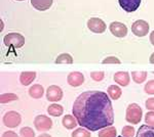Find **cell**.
<instances>
[{
    "label": "cell",
    "mask_w": 154,
    "mask_h": 137,
    "mask_svg": "<svg viewBox=\"0 0 154 137\" xmlns=\"http://www.w3.org/2000/svg\"><path fill=\"white\" fill-rule=\"evenodd\" d=\"M73 116L78 125L89 131H98L114 123L112 103L103 91H85L73 103Z\"/></svg>",
    "instance_id": "1"
},
{
    "label": "cell",
    "mask_w": 154,
    "mask_h": 137,
    "mask_svg": "<svg viewBox=\"0 0 154 137\" xmlns=\"http://www.w3.org/2000/svg\"><path fill=\"white\" fill-rule=\"evenodd\" d=\"M142 116H143V109L137 103H131L126 109L125 120L128 123L133 124V125H137V124L140 123L141 120H142Z\"/></svg>",
    "instance_id": "2"
},
{
    "label": "cell",
    "mask_w": 154,
    "mask_h": 137,
    "mask_svg": "<svg viewBox=\"0 0 154 137\" xmlns=\"http://www.w3.org/2000/svg\"><path fill=\"white\" fill-rule=\"evenodd\" d=\"M4 44L7 47L12 48H21L25 44V38L20 33H9L4 37Z\"/></svg>",
    "instance_id": "3"
},
{
    "label": "cell",
    "mask_w": 154,
    "mask_h": 137,
    "mask_svg": "<svg viewBox=\"0 0 154 137\" xmlns=\"http://www.w3.org/2000/svg\"><path fill=\"white\" fill-rule=\"evenodd\" d=\"M22 122V117L18 112H7L3 117V124L8 128H17Z\"/></svg>",
    "instance_id": "4"
},
{
    "label": "cell",
    "mask_w": 154,
    "mask_h": 137,
    "mask_svg": "<svg viewBox=\"0 0 154 137\" xmlns=\"http://www.w3.org/2000/svg\"><path fill=\"white\" fill-rule=\"evenodd\" d=\"M34 126L38 131H48L53 127V121L45 115H39L34 119Z\"/></svg>",
    "instance_id": "5"
},
{
    "label": "cell",
    "mask_w": 154,
    "mask_h": 137,
    "mask_svg": "<svg viewBox=\"0 0 154 137\" xmlns=\"http://www.w3.org/2000/svg\"><path fill=\"white\" fill-rule=\"evenodd\" d=\"M88 28L91 32L97 34H102L106 31V24L103 19L99 17H91L88 22Z\"/></svg>",
    "instance_id": "6"
},
{
    "label": "cell",
    "mask_w": 154,
    "mask_h": 137,
    "mask_svg": "<svg viewBox=\"0 0 154 137\" xmlns=\"http://www.w3.org/2000/svg\"><path fill=\"white\" fill-rule=\"evenodd\" d=\"M131 32L138 37H144L149 32V24L143 19H138L131 25Z\"/></svg>",
    "instance_id": "7"
},
{
    "label": "cell",
    "mask_w": 154,
    "mask_h": 137,
    "mask_svg": "<svg viewBox=\"0 0 154 137\" xmlns=\"http://www.w3.org/2000/svg\"><path fill=\"white\" fill-rule=\"evenodd\" d=\"M63 90L57 85H51L46 90V98L48 101L56 103L63 98Z\"/></svg>",
    "instance_id": "8"
},
{
    "label": "cell",
    "mask_w": 154,
    "mask_h": 137,
    "mask_svg": "<svg viewBox=\"0 0 154 137\" xmlns=\"http://www.w3.org/2000/svg\"><path fill=\"white\" fill-rule=\"evenodd\" d=\"M109 30L114 36L117 38H123L128 34V28L125 24L120 23V22H113L109 26Z\"/></svg>",
    "instance_id": "9"
},
{
    "label": "cell",
    "mask_w": 154,
    "mask_h": 137,
    "mask_svg": "<svg viewBox=\"0 0 154 137\" xmlns=\"http://www.w3.org/2000/svg\"><path fill=\"white\" fill-rule=\"evenodd\" d=\"M67 82L72 87H79L84 82V76L80 72H72L67 77Z\"/></svg>",
    "instance_id": "10"
},
{
    "label": "cell",
    "mask_w": 154,
    "mask_h": 137,
    "mask_svg": "<svg viewBox=\"0 0 154 137\" xmlns=\"http://www.w3.org/2000/svg\"><path fill=\"white\" fill-rule=\"evenodd\" d=\"M119 5L126 12H134L139 8L141 0H118Z\"/></svg>",
    "instance_id": "11"
},
{
    "label": "cell",
    "mask_w": 154,
    "mask_h": 137,
    "mask_svg": "<svg viewBox=\"0 0 154 137\" xmlns=\"http://www.w3.org/2000/svg\"><path fill=\"white\" fill-rule=\"evenodd\" d=\"M114 81L118 84V85L125 87L130 84L131 77L128 72H117L114 74Z\"/></svg>",
    "instance_id": "12"
},
{
    "label": "cell",
    "mask_w": 154,
    "mask_h": 137,
    "mask_svg": "<svg viewBox=\"0 0 154 137\" xmlns=\"http://www.w3.org/2000/svg\"><path fill=\"white\" fill-rule=\"evenodd\" d=\"M32 6L39 11H44L51 8L53 5V0H31Z\"/></svg>",
    "instance_id": "13"
},
{
    "label": "cell",
    "mask_w": 154,
    "mask_h": 137,
    "mask_svg": "<svg viewBox=\"0 0 154 137\" xmlns=\"http://www.w3.org/2000/svg\"><path fill=\"white\" fill-rule=\"evenodd\" d=\"M36 79L35 72H23L20 76V82L22 85L28 86Z\"/></svg>",
    "instance_id": "14"
},
{
    "label": "cell",
    "mask_w": 154,
    "mask_h": 137,
    "mask_svg": "<svg viewBox=\"0 0 154 137\" xmlns=\"http://www.w3.org/2000/svg\"><path fill=\"white\" fill-rule=\"evenodd\" d=\"M62 124H63V126L66 129L72 130V129H74L78 125V122H77L76 118L74 116H72V115H66L63 118V120H62Z\"/></svg>",
    "instance_id": "15"
},
{
    "label": "cell",
    "mask_w": 154,
    "mask_h": 137,
    "mask_svg": "<svg viewBox=\"0 0 154 137\" xmlns=\"http://www.w3.org/2000/svg\"><path fill=\"white\" fill-rule=\"evenodd\" d=\"M44 94V88L42 87L40 84H35V85H32V87H30L29 89V95L32 98H41Z\"/></svg>",
    "instance_id": "16"
},
{
    "label": "cell",
    "mask_w": 154,
    "mask_h": 137,
    "mask_svg": "<svg viewBox=\"0 0 154 137\" xmlns=\"http://www.w3.org/2000/svg\"><path fill=\"white\" fill-rule=\"evenodd\" d=\"M136 137H154V127L142 125L137 132Z\"/></svg>",
    "instance_id": "17"
},
{
    "label": "cell",
    "mask_w": 154,
    "mask_h": 137,
    "mask_svg": "<svg viewBox=\"0 0 154 137\" xmlns=\"http://www.w3.org/2000/svg\"><path fill=\"white\" fill-rule=\"evenodd\" d=\"M107 94H108V96L110 97L111 99L117 100L118 98H120L121 94H122V91H121V89L119 88L117 85H111L107 89Z\"/></svg>",
    "instance_id": "18"
},
{
    "label": "cell",
    "mask_w": 154,
    "mask_h": 137,
    "mask_svg": "<svg viewBox=\"0 0 154 137\" xmlns=\"http://www.w3.org/2000/svg\"><path fill=\"white\" fill-rule=\"evenodd\" d=\"M131 78L135 83L142 84L147 79V72L145 71H134L131 72Z\"/></svg>",
    "instance_id": "19"
},
{
    "label": "cell",
    "mask_w": 154,
    "mask_h": 137,
    "mask_svg": "<svg viewBox=\"0 0 154 137\" xmlns=\"http://www.w3.org/2000/svg\"><path fill=\"white\" fill-rule=\"evenodd\" d=\"M48 113L53 117H60L64 113V108L61 106V104L51 103L48 108Z\"/></svg>",
    "instance_id": "20"
},
{
    "label": "cell",
    "mask_w": 154,
    "mask_h": 137,
    "mask_svg": "<svg viewBox=\"0 0 154 137\" xmlns=\"http://www.w3.org/2000/svg\"><path fill=\"white\" fill-rule=\"evenodd\" d=\"M117 130L114 126H109L99 132V137H116Z\"/></svg>",
    "instance_id": "21"
},
{
    "label": "cell",
    "mask_w": 154,
    "mask_h": 137,
    "mask_svg": "<svg viewBox=\"0 0 154 137\" xmlns=\"http://www.w3.org/2000/svg\"><path fill=\"white\" fill-rule=\"evenodd\" d=\"M56 64H73V57L69 53H62L57 57Z\"/></svg>",
    "instance_id": "22"
},
{
    "label": "cell",
    "mask_w": 154,
    "mask_h": 137,
    "mask_svg": "<svg viewBox=\"0 0 154 137\" xmlns=\"http://www.w3.org/2000/svg\"><path fill=\"white\" fill-rule=\"evenodd\" d=\"M18 98H19L18 95H16L14 93H3L0 96L1 103H11V101L18 100Z\"/></svg>",
    "instance_id": "23"
},
{
    "label": "cell",
    "mask_w": 154,
    "mask_h": 137,
    "mask_svg": "<svg viewBox=\"0 0 154 137\" xmlns=\"http://www.w3.org/2000/svg\"><path fill=\"white\" fill-rule=\"evenodd\" d=\"M72 137H91V132L86 128H78L73 131Z\"/></svg>",
    "instance_id": "24"
},
{
    "label": "cell",
    "mask_w": 154,
    "mask_h": 137,
    "mask_svg": "<svg viewBox=\"0 0 154 137\" xmlns=\"http://www.w3.org/2000/svg\"><path fill=\"white\" fill-rule=\"evenodd\" d=\"M135 128L133 126H125L122 128V131H121V134H122V137H134L135 136Z\"/></svg>",
    "instance_id": "25"
},
{
    "label": "cell",
    "mask_w": 154,
    "mask_h": 137,
    "mask_svg": "<svg viewBox=\"0 0 154 137\" xmlns=\"http://www.w3.org/2000/svg\"><path fill=\"white\" fill-rule=\"evenodd\" d=\"M20 137H35V133L30 127H24L20 131Z\"/></svg>",
    "instance_id": "26"
},
{
    "label": "cell",
    "mask_w": 154,
    "mask_h": 137,
    "mask_svg": "<svg viewBox=\"0 0 154 137\" xmlns=\"http://www.w3.org/2000/svg\"><path fill=\"white\" fill-rule=\"evenodd\" d=\"M145 123H146V125L154 127V112L153 111H150V112H148V113L146 114Z\"/></svg>",
    "instance_id": "27"
},
{
    "label": "cell",
    "mask_w": 154,
    "mask_h": 137,
    "mask_svg": "<svg viewBox=\"0 0 154 137\" xmlns=\"http://www.w3.org/2000/svg\"><path fill=\"white\" fill-rule=\"evenodd\" d=\"M91 77L94 81L100 82L105 78V73H104V72H91Z\"/></svg>",
    "instance_id": "28"
},
{
    "label": "cell",
    "mask_w": 154,
    "mask_h": 137,
    "mask_svg": "<svg viewBox=\"0 0 154 137\" xmlns=\"http://www.w3.org/2000/svg\"><path fill=\"white\" fill-rule=\"evenodd\" d=\"M144 90L147 94L150 95H154V80H150L146 83L145 87H144Z\"/></svg>",
    "instance_id": "29"
},
{
    "label": "cell",
    "mask_w": 154,
    "mask_h": 137,
    "mask_svg": "<svg viewBox=\"0 0 154 137\" xmlns=\"http://www.w3.org/2000/svg\"><path fill=\"white\" fill-rule=\"evenodd\" d=\"M120 63L121 61L115 56H108L102 61V64H119Z\"/></svg>",
    "instance_id": "30"
},
{
    "label": "cell",
    "mask_w": 154,
    "mask_h": 137,
    "mask_svg": "<svg viewBox=\"0 0 154 137\" xmlns=\"http://www.w3.org/2000/svg\"><path fill=\"white\" fill-rule=\"evenodd\" d=\"M146 108H147V109H150V111L154 112V97H150V98L147 99V101H146Z\"/></svg>",
    "instance_id": "31"
},
{
    "label": "cell",
    "mask_w": 154,
    "mask_h": 137,
    "mask_svg": "<svg viewBox=\"0 0 154 137\" xmlns=\"http://www.w3.org/2000/svg\"><path fill=\"white\" fill-rule=\"evenodd\" d=\"M2 137H19V135L14 131H6L2 134Z\"/></svg>",
    "instance_id": "32"
},
{
    "label": "cell",
    "mask_w": 154,
    "mask_h": 137,
    "mask_svg": "<svg viewBox=\"0 0 154 137\" xmlns=\"http://www.w3.org/2000/svg\"><path fill=\"white\" fill-rule=\"evenodd\" d=\"M150 42L152 45H154V31L151 32V34H150Z\"/></svg>",
    "instance_id": "33"
},
{
    "label": "cell",
    "mask_w": 154,
    "mask_h": 137,
    "mask_svg": "<svg viewBox=\"0 0 154 137\" xmlns=\"http://www.w3.org/2000/svg\"><path fill=\"white\" fill-rule=\"evenodd\" d=\"M149 61H150V64H154V52L150 55V58H149Z\"/></svg>",
    "instance_id": "34"
},
{
    "label": "cell",
    "mask_w": 154,
    "mask_h": 137,
    "mask_svg": "<svg viewBox=\"0 0 154 137\" xmlns=\"http://www.w3.org/2000/svg\"><path fill=\"white\" fill-rule=\"evenodd\" d=\"M38 137H51V136L49 135V134H46V133H44V134H40V135H39Z\"/></svg>",
    "instance_id": "35"
},
{
    "label": "cell",
    "mask_w": 154,
    "mask_h": 137,
    "mask_svg": "<svg viewBox=\"0 0 154 137\" xmlns=\"http://www.w3.org/2000/svg\"><path fill=\"white\" fill-rule=\"evenodd\" d=\"M0 23H1V29H0V30L2 31V30H3V23H2V21H0Z\"/></svg>",
    "instance_id": "36"
},
{
    "label": "cell",
    "mask_w": 154,
    "mask_h": 137,
    "mask_svg": "<svg viewBox=\"0 0 154 137\" xmlns=\"http://www.w3.org/2000/svg\"><path fill=\"white\" fill-rule=\"evenodd\" d=\"M17 1H24V0H17Z\"/></svg>",
    "instance_id": "37"
},
{
    "label": "cell",
    "mask_w": 154,
    "mask_h": 137,
    "mask_svg": "<svg viewBox=\"0 0 154 137\" xmlns=\"http://www.w3.org/2000/svg\"><path fill=\"white\" fill-rule=\"evenodd\" d=\"M118 137H122V136H118Z\"/></svg>",
    "instance_id": "38"
}]
</instances>
